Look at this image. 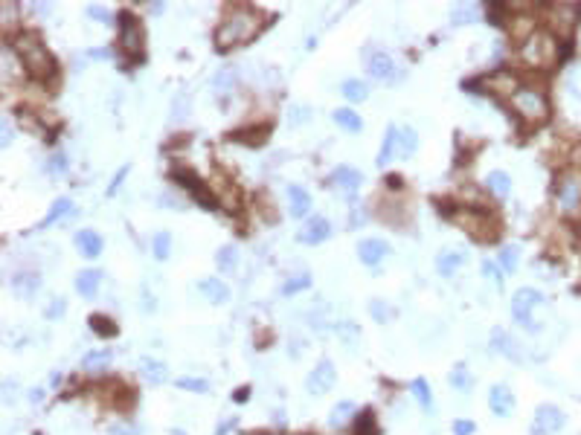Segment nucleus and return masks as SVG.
<instances>
[{"mask_svg":"<svg viewBox=\"0 0 581 435\" xmlns=\"http://www.w3.org/2000/svg\"><path fill=\"white\" fill-rule=\"evenodd\" d=\"M88 18H93V21H111L113 15H111V9H105V6H96V3H91L88 6Z\"/></svg>","mask_w":581,"mask_h":435,"instance_id":"8fccbe9b","label":"nucleus"},{"mask_svg":"<svg viewBox=\"0 0 581 435\" xmlns=\"http://www.w3.org/2000/svg\"><path fill=\"white\" fill-rule=\"evenodd\" d=\"M332 183L337 189H343V192H355L361 183H363V174L358 172V168H352V165H337L334 172H332Z\"/></svg>","mask_w":581,"mask_h":435,"instance_id":"a211bd4d","label":"nucleus"},{"mask_svg":"<svg viewBox=\"0 0 581 435\" xmlns=\"http://www.w3.org/2000/svg\"><path fill=\"white\" fill-rule=\"evenodd\" d=\"M64 172H67V157H64V151L53 154V160H50V174H64Z\"/></svg>","mask_w":581,"mask_h":435,"instance_id":"de8ad7c7","label":"nucleus"},{"mask_svg":"<svg viewBox=\"0 0 581 435\" xmlns=\"http://www.w3.org/2000/svg\"><path fill=\"white\" fill-rule=\"evenodd\" d=\"M390 256V244L384 241V238H363V241L358 244V259L366 264V267H375V264H381Z\"/></svg>","mask_w":581,"mask_h":435,"instance_id":"4468645a","label":"nucleus"},{"mask_svg":"<svg viewBox=\"0 0 581 435\" xmlns=\"http://www.w3.org/2000/svg\"><path fill=\"white\" fill-rule=\"evenodd\" d=\"M140 374H143L151 386H160V383H166V381H169V369H166V363L154 360V357H143V360H140Z\"/></svg>","mask_w":581,"mask_h":435,"instance_id":"aec40b11","label":"nucleus"},{"mask_svg":"<svg viewBox=\"0 0 581 435\" xmlns=\"http://www.w3.org/2000/svg\"><path fill=\"white\" fill-rule=\"evenodd\" d=\"M573 165H575L578 172H581V145H578V148L573 151Z\"/></svg>","mask_w":581,"mask_h":435,"instance_id":"680f3d73","label":"nucleus"},{"mask_svg":"<svg viewBox=\"0 0 581 435\" xmlns=\"http://www.w3.org/2000/svg\"><path fill=\"white\" fill-rule=\"evenodd\" d=\"M334 381H337L334 363L332 360H320L314 366V372L305 377V392H308V395H325V392H332Z\"/></svg>","mask_w":581,"mask_h":435,"instance_id":"1a4fd4ad","label":"nucleus"},{"mask_svg":"<svg viewBox=\"0 0 581 435\" xmlns=\"http://www.w3.org/2000/svg\"><path fill=\"white\" fill-rule=\"evenodd\" d=\"M267 134H271V125H259V128H247V131H236V134H230V139H245L247 145H262L265 139H267Z\"/></svg>","mask_w":581,"mask_h":435,"instance_id":"c756f323","label":"nucleus"},{"mask_svg":"<svg viewBox=\"0 0 581 435\" xmlns=\"http://www.w3.org/2000/svg\"><path fill=\"white\" fill-rule=\"evenodd\" d=\"M216 267L221 276H230L236 267H238V250L233 244H224L218 252H216Z\"/></svg>","mask_w":581,"mask_h":435,"instance_id":"bb28decb","label":"nucleus"},{"mask_svg":"<svg viewBox=\"0 0 581 435\" xmlns=\"http://www.w3.org/2000/svg\"><path fill=\"white\" fill-rule=\"evenodd\" d=\"M300 244H308V247H314V244H323V241H329L332 238V223L325 221L323 215H314V218H308L303 223V230H300Z\"/></svg>","mask_w":581,"mask_h":435,"instance_id":"f8f14e48","label":"nucleus"},{"mask_svg":"<svg viewBox=\"0 0 581 435\" xmlns=\"http://www.w3.org/2000/svg\"><path fill=\"white\" fill-rule=\"evenodd\" d=\"M73 244H76V250L82 252L84 259H99V252H102V247H105L102 235L93 232V230H79L73 235Z\"/></svg>","mask_w":581,"mask_h":435,"instance_id":"f3484780","label":"nucleus"},{"mask_svg":"<svg viewBox=\"0 0 581 435\" xmlns=\"http://www.w3.org/2000/svg\"><path fill=\"white\" fill-rule=\"evenodd\" d=\"M88 325L93 328L96 336H117V334H120L117 322H113L111 316H102V314H93V316L88 319Z\"/></svg>","mask_w":581,"mask_h":435,"instance_id":"2f4dec72","label":"nucleus"},{"mask_svg":"<svg viewBox=\"0 0 581 435\" xmlns=\"http://www.w3.org/2000/svg\"><path fill=\"white\" fill-rule=\"evenodd\" d=\"M198 290H201L212 305L230 302V287H227V282H221V279H204V282L198 285Z\"/></svg>","mask_w":581,"mask_h":435,"instance_id":"b1692460","label":"nucleus"},{"mask_svg":"<svg viewBox=\"0 0 581 435\" xmlns=\"http://www.w3.org/2000/svg\"><path fill=\"white\" fill-rule=\"evenodd\" d=\"M99 285H102V273L99 270H82L76 276V293L82 299H93L99 293Z\"/></svg>","mask_w":581,"mask_h":435,"instance_id":"5701e85b","label":"nucleus"},{"mask_svg":"<svg viewBox=\"0 0 581 435\" xmlns=\"http://www.w3.org/2000/svg\"><path fill=\"white\" fill-rule=\"evenodd\" d=\"M520 55H523V61L532 64V67H546V64L555 61V55H558L555 38H552L549 32H535L526 44H523Z\"/></svg>","mask_w":581,"mask_h":435,"instance_id":"423d86ee","label":"nucleus"},{"mask_svg":"<svg viewBox=\"0 0 581 435\" xmlns=\"http://www.w3.org/2000/svg\"><path fill=\"white\" fill-rule=\"evenodd\" d=\"M332 119H334L343 131H349V134H358V131L363 128V119H361L352 108H337L334 114H332Z\"/></svg>","mask_w":581,"mask_h":435,"instance_id":"cd10ccee","label":"nucleus"},{"mask_svg":"<svg viewBox=\"0 0 581 435\" xmlns=\"http://www.w3.org/2000/svg\"><path fill=\"white\" fill-rule=\"evenodd\" d=\"M349 415H355V403H349V401H340L334 409H332V415H329V421H332V427H340V424H346V418Z\"/></svg>","mask_w":581,"mask_h":435,"instance_id":"a19ab883","label":"nucleus"},{"mask_svg":"<svg viewBox=\"0 0 581 435\" xmlns=\"http://www.w3.org/2000/svg\"><path fill=\"white\" fill-rule=\"evenodd\" d=\"M399 139H401V128H395V125H390L387 128V134H384V143H381V151H378V165L384 168V165H390L392 163V157H395V151H399Z\"/></svg>","mask_w":581,"mask_h":435,"instance_id":"4be33fe9","label":"nucleus"},{"mask_svg":"<svg viewBox=\"0 0 581 435\" xmlns=\"http://www.w3.org/2000/svg\"><path fill=\"white\" fill-rule=\"evenodd\" d=\"M541 305H544V293L535 287H520L512 296V316L526 334H541V322L532 316L535 307H541Z\"/></svg>","mask_w":581,"mask_h":435,"instance_id":"7ed1b4c3","label":"nucleus"},{"mask_svg":"<svg viewBox=\"0 0 581 435\" xmlns=\"http://www.w3.org/2000/svg\"><path fill=\"white\" fill-rule=\"evenodd\" d=\"M0 125H3V143H0V145H3V148H9V145H12V128H9V117H3V122H0Z\"/></svg>","mask_w":581,"mask_h":435,"instance_id":"4d7b16f0","label":"nucleus"},{"mask_svg":"<svg viewBox=\"0 0 581 435\" xmlns=\"http://www.w3.org/2000/svg\"><path fill=\"white\" fill-rule=\"evenodd\" d=\"M233 81H236V70L227 67V70H221V73L216 76V88H230Z\"/></svg>","mask_w":581,"mask_h":435,"instance_id":"3c124183","label":"nucleus"},{"mask_svg":"<svg viewBox=\"0 0 581 435\" xmlns=\"http://www.w3.org/2000/svg\"><path fill=\"white\" fill-rule=\"evenodd\" d=\"M175 386L183 389V392H195V395H204V392H209V383L204 381V377H178Z\"/></svg>","mask_w":581,"mask_h":435,"instance_id":"ea45409f","label":"nucleus"},{"mask_svg":"<svg viewBox=\"0 0 581 435\" xmlns=\"http://www.w3.org/2000/svg\"><path fill=\"white\" fill-rule=\"evenodd\" d=\"M288 203H291V218H305L311 212V194L300 183L288 186Z\"/></svg>","mask_w":581,"mask_h":435,"instance_id":"6ab92c4d","label":"nucleus"},{"mask_svg":"<svg viewBox=\"0 0 581 435\" xmlns=\"http://www.w3.org/2000/svg\"><path fill=\"white\" fill-rule=\"evenodd\" d=\"M120 47L131 55H143V47H146V32H143V23H140L137 15L131 12H122L120 15Z\"/></svg>","mask_w":581,"mask_h":435,"instance_id":"0eeeda50","label":"nucleus"},{"mask_svg":"<svg viewBox=\"0 0 581 435\" xmlns=\"http://www.w3.org/2000/svg\"><path fill=\"white\" fill-rule=\"evenodd\" d=\"M564 412L555 403H541L535 409V435H552L564 427Z\"/></svg>","mask_w":581,"mask_h":435,"instance_id":"9b49d317","label":"nucleus"},{"mask_svg":"<svg viewBox=\"0 0 581 435\" xmlns=\"http://www.w3.org/2000/svg\"><path fill=\"white\" fill-rule=\"evenodd\" d=\"M172 435H187V432H183V429H172Z\"/></svg>","mask_w":581,"mask_h":435,"instance_id":"e2e57ef3","label":"nucleus"},{"mask_svg":"<svg viewBox=\"0 0 581 435\" xmlns=\"http://www.w3.org/2000/svg\"><path fill=\"white\" fill-rule=\"evenodd\" d=\"M479 273H483L491 285L503 287V270H500V264H497V261H491V259H488V261H483V264H479Z\"/></svg>","mask_w":581,"mask_h":435,"instance_id":"37998d69","label":"nucleus"},{"mask_svg":"<svg viewBox=\"0 0 581 435\" xmlns=\"http://www.w3.org/2000/svg\"><path fill=\"white\" fill-rule=\"evenodd\" d=\"M64 299H53L50 302V307H47V319H59V316H64Z\"/></svg>","mask_w":581,"mask_h":435,"instance_id":"603ef678","label":"nucleus"},{"mask_svg":"<svg viewBox=\"0 0 581 435\" xmlns=\"http://www.w3.org/2000/svg\"><path fill=\"white\" fill-rule=\"evenodd\" d=\"M453 221L459 223V227L465 232H471L474 238H483V241H491L494 235H497V218H494L488 209H468V212H459V215H453Z\"/></svg>","mask_w":581,"mask_h":435,"instance_id":"39448f33","label":"nucleus"},{"mask_svg":"<svg viewBox=\"0 0 581 435\" xmlns=\"http://www.w3.org/2000/svg\"><path fill=\"white\" fill-rule=\"evenodd\" d=\"M18 52H21L23 67H26L30 76H35V79H53L55 76V59L35 35L18 38Z\"/></svg>","mask_w":581,"mask_h":435,"instance_id":"f03ea898","label":"nucleus"},{"mask_svg":"<svg viewBox=\"0 0 581 435\" xmlns=\"http://www.w3.org/2000/svg\"><path fill=\"white\" fill-rule=\"evenodd\" d=\"M88 59H111V52L108 50H91Z\"/></svg>","mask_w":581,"mask_h":435,"instance_id":"052dcab7","label":"nucleus"},{"mask_svg":"<svg viewBox=\"0 0 581 435\" xmlns=\"http://www.w3.org/2000/svg\"><path fill=\"white\" fill-rule=\"evenodd\" d=\"M247 398H250V386L236 389V392H233V401H236V403H247Z\"/></svg>","mask_w":581,"mask_h":435,"instance_id":"13d9d810","label":"nucleus"},{"mask_svg":"<svg viewBox=\"0 0 581 435\" xmlns=\"http://www.w3.org/2000/svg\"><path fill=\"white\" fill-rule=\"evenodd\" d=\"M410 389H413L416 401L421 403V409H433V395H430V386H428V381H424V377H416V381L410 383Z\"/></svg>","mask_w":581,"mask_h":435,"instance_id":"4c0bfd02","label":"nucleus"},{"mask_svg":"<svg viewBox=\"0 0 581 435\" xmlns=\"http://www.w3.org/2000/svg\"><path fill=\"white\" fill-rule=\"evenodd\" d=\"M111 360H113V354H111V352H88V354L82 357V369H84V372H91V374L105 372Z\"/></svg>","mask_w":581,"mask_h":435,"instance_id":"c85d7f7f","label":"nucleus"},{"mask_svg":"<svg viewBox=\"0 0 581 435\" xmlns=\"http://www.w3.org/2000/svg\"><path fill=\"white\" fill-rule=\"evenodd\" d=\"M488 409L497 418H508L515 412V395H512V389H508L506 383H494L488 389Z\"/></svg>","mask_w":581,"mask_h":435,"instance_id":"ddd939ff","label":"nucleus"},{"mask_svg":"<svg viewBox=\"0 0 581 435\" xmlns=\"http://www.w3.org/2000/svg\"><path fill=\"white\" fill-rule=\"evenodd\" d=\"M370 314H372L375 322H390L392 319V311L387 307V302H381V299H372L370 302Z\"/></svg>","mask_w":581,"mask_h":435,"instance_id":"a18cd8bd","label":"nucleus"},{"mask_svg":"<svg viewBox=\"0 0 581 435\" xmlns=\"http://www.w3.org/2000/svg\"><path fill=\"white\" fill-rule=\"evenodd\" d=\"M462 261H465L462 250H442V252H439V259H436V270H439V276L450 279L453 273L462 267Z\"/></svg>","mask_w":581,"mask_h":435,"instance_id":"412c9836","label":"nucleus"},{"mask_svg":"<svg viewBox=\"0 0 581 435\" xmlns=\"http://www.w3.org/2000/svg\"><path fill=\"white\" fill-rule=\"evenodd\" d=\"M558 203L564 209H575L581 203V177L578 174H566L561 183H558Z\"/></svg>","mask_w":581,"mask_h":435,"instance_id":"dca6fc26","label":"nucleus"},{"mask_svg":"<svg viewBox=\"0 0 581 435\" xmlns=\"http://www.w3.org/2000/svg\"><path fill=\"white\" fill-rule=\"evenodd\" d=\"M334 331H337V336H340V340H346L349 345H352V343H355L358 336H361V328L355 325V322H337V325H334Z\"/></svg>","mask_w":581,"mask_h":435,"instance_id":"c03bdc74","label":"nucleus"},{"mask_svg":"<svg viewBox=\"0 0 581 435\" xmlns=\"http://www.w3.org/2000/svg\"><path fill=\"white\" fill-rule=\"evenodd\" d=\"M343 96L349 102H363L370 96V84L361 81V79H346L343 81Z\"/></svg>","mask_w":581,"mask_h":435,"instance_id":"473e14b6","label":"nucleus"},{"mask_svg":"<svg viewBox=\"0 0 581 435\" xmlns=\"http://www.w3.org/2000/svg\"><path fill=\"white\" fill-rule=\"evenodd\" d=\"M125 174H128V165H122V168H120V174L113 177V183H111L108 194H117V189H120V183H122V177H125Z\"/></svg>","mask_w":581,"mask_h":435,"instance_id":"5fc2aeb1","label":"nucleus"},{"mask_svg":"<svg viewBox=\"0 0 581 435\" xmlns=\"http://www.w3.org/2000/svg\"><path fill=\"white\" fill-rule=\"evenodd\" d=\"M366 67H370V76L372 79H381V81H395L399 76V67H395L392 55L387 50H370L366 52Z\"/></svg>","mask_w":581,"mask_h":435,"instance_id":"9d476101","label":"nucleus"},{"mask_svg":"<svg viewBox=\"0 0 581 435\" xmlns=\"http://www.w3.org/2000/svg\"><path fill=\"white\" fill-rule=\"evenodd\" d=\"M508 99H512V108L517 110L523 119L541 122V119H546V114H549L546 96H544L541 90H535V88H517L512 96H508Z\"/></svg>","mask_w":581,"mask_h":435,"instance_id":"20e7f679","label":"nucleus"},{"mask_svg":"<svg viewBox=\"0 0 581 435\" xmlns=\"http://www.w3.org/2000/svg\"><path fill=\"white\" fill-rule=\"evenodd\" d=\"M187 110H189V96H178V105L172 102V114L175 117H183Z\"/></svg>","mask_w":581,"mask_h":435,"instance_id":"864d4df0","label":"nucleus"},{"mask_svg":"<svg viewBox=\"0 0 581 435\" xmlns=\"http://www.w3.org/2000/svg\"><path fill=\"white\" fill-rule=\"evenodd\" d=\"M479 18V9L474 3H459L457 9L450 12V23L453 26H465V23H474Z\"/></svg>","mask_w":581,"mask_h":435,"instance_id":"f704fd0d","label":"nucleus"},{"mask_svg":"<svg viewBox=\"0 0 581 435\" xmlns=\"http://www.w3.org/2000/svg\"><path fill=\"white\" fill-rule=\"evenodd\" d=\"M151 252H154V259L158 261H166L169 256H172V235L169 232H158L151 238Z\"/></svg>","mask_w":581,"mask_h":435,"instance_id":"c9c22d12","label":"nucleus"},{"mask_svg":"<svg viewBox=\"0 0 581 435\" xmlns=\"http://www.w3.org/2000/svg\"><path fill=\"white\" fill-rule=\"evenodd\" d=\"M486 189L494 194V198L506 201L508 192H512V177H508V172H503V168H497V172H491L486 177Z\"/></svg>","mask_w":581,"mask_h":435,"instance_id":"a878e982","label":"nucleus"},{"mask_svg":"<svg viewBox=\"0 0 581 435\" xmlns=\"http://www.w3.org/2000/svg\"><path fill=\"white\" fill-rule=\"evenodd\" d=\"M70 212H73V201H70V198H59V201H53L47 218L41 221V227H50V223H55L59 218H67Z\"/></svg>","mask_w":581,"mask_h":435,"instance_id":"72a5a7b5","label":"nucleus"},{"mask_svg":"<svg viewBox=\"0 0 581 435\" xmlns=\"http://www.w3.org/2000/svg\"><path fill=\"white\" fill-rule=\"evenodd\" d=\"M308 287H311V276L308 273H300V276H294V279H288V282L282 285V293H285V296H294V293L308 290Z\"/></svg>","mask_w":581,"mask_h":435,"instance_id":"79ce46f5","label":"nucleus"},{"mask_svg":"<svg viewBox=\"0 0 581 435\" xmlns=\"http://www.w3.org/2000/svg\"><path fill=\"white\" fill-rule=\"evenodd\" d=\"M564 84H566V90H570L575 99H581V61L570 64L566 67V73H564Z\"/></svg>","mask_w":581,"mask_h":435,"instance_id":"58836bf2","label":"nucleus"},{"mask_svg":"<svg viewBox=\"0 0 581 435\" xmlns=\"http://www.w3.org/2000/svg\"><path fill=\"white\" fill-rule=\"evenodd\" d=\"M12 290H15L21 299H32L35 293L41 290V276H35V273H18L15 279H12Z\"/></svg>","mask_w":581,"mask_h":435,"instance_id":"393cba45","label":"nucleus"},{"mask_svg":"<svg viewBox=\"0 0 581 435\" xmlns=\"http://www.w3.org/2000/svg\"><path fill=\"white\" fill-rule=\"evenodd\" d=\"M450 386H453V389H462V392L471 386V374L465 372V366H457V369L450 372Z\"/></svg>","mask_w":581,"mask_h":435,"instance_id":"49530a36","label":"nucleus"},{"mask_svg":"<svg viewBox=\"0 0 581 435\" xmlns=\"http://www.w3.org/2000/svg\"><path fill=\"white\" fill-rule=\"evenodd\" d=\"M236 427V418H227V424H218V429H216V435H227Z\"/></svg>","mask_w":581,"mask_h":435,"instance_id":"bf43d9fd","label":"nucleus"},{"mask_svg":"<svg viewBox=\"0 0 581 435\" xmlns=\"http://www.w3.org/2000/svg\"><path fill=\"white\" fill-rule=\"evenodd\" d=\"M491 352L503 354L506 360H512V363H523V352H520L517 340L508 331H503V328H494L491 331Z\"/></svg>","mask_w":581,"mask_h":435,"instance_id":"2eb2a0df","label":"nucleus"},{"mask_svg":"<svg viewBox=\"0 0 581 435\" xmlns=\"http://www.w3.org/2000/svg\"><path fill=\"white\" fill-rule=\"evenodd\" d=\"M474 429H477V424H474V421H468V418L453 421V435H471Z\"/></svg>","mask_w":581,"mask_h":435,"instance_id":"09e8293b","label":"nucleus"},{"mask_svg":"<svg viewBox=\"0 0 581 435\" xmlns=\"http://www.w3.org/2000/svg\"><path fill=\"white\" fill-rule=\"evenodd\" d=\"M416 148H419V134H416V128H401V139H399V154L401 157H413L416 154Z\"/></svg>","mask_w":581,"mask_h":435,"instance_id":"e433bc0d","label":"nucleus"},{"mask_svg":"<svg viewBox=\"0 0 581 435\" xmlns=\"http://www.w3.org/2000/svg\"><path fill=\"white\" fill-rule=\"evenodd\" d=\"M497 264H500V270L503 273H515L517 270V264H520V247L517 244H508L500 250V256H497Z\"/></svg>","mask_w":581,"mask_h":435,"instance_id":"7c9ffc66","label":"nucleus"},{"mask_svg":"<svg viewBox=\"0 0 581 435\" xmlns=\"http://www.w3.org/2000/svg\"><path fill=\"white\" fill-rule=\"evenodd\" d=\"M108 435H140V432L134 427H128V424H120V427H111Z\"/></svg>","mask_w":581,"mask_h":435,"instance_id":"6e6d98bb","label":"nucleus"},{"mask_svg":"<svg viewBox=\"0 0 581 435\" xmlns=\"http://www.w3.org/2000/svg\"><path fill=\"white\" fill-rule=\"evenodd\" d=\"M262 15L253 6H236L227 12V18L218 23L216 30V47L218 50H233L245 41L256 38V32L262 30Z\"/></svg>","mask_w":581,"mask_h":435,"instance_id":"f257e3e1","label":"nucleus"},{"mask_svg":"<svg viewBox=\"0 0 581 435\" xmlns=\"http://www.w3.org/2000/svg\"><path fill=\"white\" fill-rule=\"evenodd\" d=\"M172 180H178V183L192 194V201H198L204 209H216V206H218V203H216V198L209 194V189H207V186L201 183V180H198V177L189 172V168H183V165H180V168H172Z\"/></svg>","mask_w":581,"mask_h":435,"instance_id":"6e6552de","label":"nucleus"}]
</instances>
